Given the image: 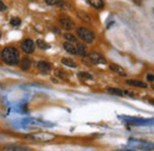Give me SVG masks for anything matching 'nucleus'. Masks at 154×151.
<instances>
[{"mask_svg": "<svg viewBox=\"0 0 154 151\" xmlns=\"http://www.w3.org/2000/svg\"><path fill=\"white\" fill-rule=\"evenodd\" d=\"M37 68L39 69V72H42V73H44V74H46V73H50L51 72V64L49 63V62H46V61H39L38 63H37Z\"/></svg>", "mask_w": 154, "mask_h": 151, "instance_id": "0eeeda50", "label": "nucleus"}, {"mask_svg": "<svg viewBox=\"0 0 154 151\" xmlns=\"http://www.w3.org/2000/svg\"><path fill=\"white\" fill-rule=\"evenodd\" d=\"M78 77L82 79V80H93V79H94L91 74L85 73V72H81V73H78Z\"/></svg>", "mask_w": 154, "mask_h": 151, "instance_id": "aec40b11", "label": "nucleus"}, {"mask_svg": "<svg viewBox=\"0 0 154 151\" xmlns=\"http://www.w3.org/2000/svg\"><path fill=\"white\" fill-rule=\"evenodd\" d=\"M20 49L25 53V54H32L36 50V44L32 39L26 38L20 43Z\"/></svg>", "mask_w": 154, "mask_h": 151, "instance_id": "39448f33", "label": "nucleus"}, {"mask_svg": "<svg viewBox=\"0 0 154 151\" xmlns=\"http://www.w3.org/2000/svg\"><path fill=\"white\" fill-rule=\"evenodd\" d=\"M149 102H151L152 105H154V99H152V100H149Z\"/></svg>", "mask_w": 154, "mask_h": 151, "instance_id": "a878e982", "label": "nucleus"}, {"mask_svg": "<svg viewBox=\"0 0 154 151\" xmlns=\"http://www.w3.org/2000/svg\"><path fill=\"white\" fill-rule=\"evenodd\" d=\"M64 39H66V42H70V43H76L77 42V37L75 35L70 34V32L64 34Z\"/></svg>", "mask_w": 154, "mask_h": 151, "instance_id": "a211bd4d", "label": "nucleus"}, {"mask_svg": "<svg viewBox=\"0 0 154 151\" xmlns=\"http://www.w3.org/2000/svg\"><path fill=\"white\" fill-rule=\"evenodd\" d=\"M76 14L79 20H82V21H84V23H87V24H90V23H91V17H90L87 12H84V11H82V10H78L76 12Z\"/></svg>", "mask_w": 154, "mask_h": 151, "instance_id": "9d476101", "label": "nucleus"}, {"mask_svg": "<svg viewBox=\"0 0 154 151\" xmlns=\"http://www.w3.org/2000/svg\"><path fill=\"white\" fill-rule=\"evenodd\" d=\"M58 2H59V0H45V4L49 6H56L58 5Z\"/></svg>", "mask_w": 154, "mask_h": 151, "instance_id": "4be33fe9", "label": "nucleus"}, {"mask_svg": "<svg viewBox=\"0 0 154 151\" xmlns=\"http://www.w3.org/2000/svg\"><path fill=\"white\" fill-rule=\"evenodd\" d=\"M147 80H148V81H154V76L151 75V74H148V75H147Z\"/></svg>", "mask_w": 154, "mask_h": 151, "instance_id": "393cba45", "label": "nucleus"}, {"mask_svg": "<svg viewBox=\"0 0 154 151\" xmlns=\"http://www.w3.org/2000/svg\"><path fill=\"white\" fill-rule=\"evenodd\" d=\"M63 48L66 53L71 54V55H77V50H76V47L74 45V43H70V42H65L63 44Z\"/></svg>", "mask_w": 154, "mask_h": 151, "instance_id": "f8f14e48", "label": "nucleus"}, {"mask_svg": "<svg viewBox=\"0 0 154 151\" xmlns=\"http://www.w3.org/2000/svg\"><path fill=\"white\" fill-rule=\"evenodd\" d=\"M19 63H20V69L24 70V72L29 70V69L31 68V66H32V61H31V58L27 56L24 57V58H21Z\"/></svg>", "mask_w": 154, "mask_h": 151, "instance_id": "6e6552de", "label": "nucleus"}, {"mask_svg": "<svg viewBox=\"0 0 154 151\" xmlns=\"http://www.w3.org/2000/svg\"><path fill=\"white\" fill-rule=\"evenodd\" d=\"M60 62H62V64L65 66V67H69V68H77V63L74 59H71V58L63 57V58L60 59Z\"/></svg>", "mask_w": 154, "mask_h": 151, "instance_id": "4468645a", "label": "nucleus"}, {"mask_svg": "<svg viewBox=\"0 0 154 151\" xmlns=\"http://www.w3.org/2000/svg\"><path fill=\"white\" fill-rule=\"evenodd\" d=\"M0 38H1V34H0Z\"/></svg>", "mask_w": 154, "mask_h": 151, "instance_id": "bb28decb", "label": "nucleus"}, {"mask_svg": "<svg viewBox=\"0 0 154 151\" xmlns=\"http://www.w3.org/2000/svg\"><path fill=\"white\" fill-rule=\"evenodd\" d=\"M58 23L62 26V29H64V30H72L75 27L74 21L71 20V18L69 16H66V14H60L58 17Z\"/></svg>", "mask_w": 154, "mask_h": 151, "instance_id": "20e7f679", "label": "nucleus"}, {"mask_svg": "<svg viewBox=\"0 0 154 151\" xmlns=\"http://www.w3.org/2000/svg\"><path fill=\"white\" fill-rule=\"evenodd\" d=\"M126 83L128 86H132V87H137V88H147V83L142 82V81H139V80H127Z\"/></svg>", "mask_w": 154, "mask_h": 151, "instance_id": "9b49d317", "label": "nucleus"}, {"mask_svg": "<svg viewBox=\"0 0 154 151\" xmlns=\"http://www.w3.org/2000/svg\"><path fill=\"white\" fill-rule=\"evenodd\" d=\"M88 2L96 10L104 8V0H88Z\"/></svg>", "mask_w": 154, "mask_h": 151, "instance_id": "2eb2a0df", "label": "nucleus"}, {"mask_svg": "<svg viewBox=\"0 0 154 151\" xmlns=\"http://www.w3.org/2000/svg\"><path fill=\"white\" fill-rule=\"evenodd\" d=\"M107 92H108L109 94L116 95V96H122V95L125 94V92H123L122 89H119V88H113V87H108V88H107Z\"/></svg>", "mask_w": 154, "mask_h": 151, "instance_id": "dca6fc26", "label": "nucleus"}, {"mask_svg": "<svg viewBox=\"0 0 154 151\" xmlns=\"http://www.w3.org/2000/svg\"><path fill=\"white\" fill-rule=\"evenodd\" d=\"M7 8V6L5 5V2H2L1 0H0V12H2V11H5Z\"/></svg>", "mask_w": 154, "mask_h": 151, "instance_id": "b1692460", "label": "nucleus"}, {"mask_svg": "<svg viewBox=\"0 0 154 151\" xmlns=\"http://www.w3.org/2000/svg\"><path fill=\"white\" fill-rule=\"evenodd\" d=\"M0 58L4 63L8 64V66H16L20 62V55L19 51L14 48V47H6L2 49Z\"/></svg>", "mask_w": 154, "mask_h": 151, "instance_id": "f257e3e1", "label": "nucleus"}, {"mask_svg": "<svg viewBox=\"0 0 154 151\" xmlns=\"http://www.w3.org/2000/svg\"><path fill=\"white\" fill-rule=\"evenodd\" d=\"M26 138H27V139H31V140H35V142H43V143H46V142L54 140V139L56 138V136L49 132H36V133L27 134Z\"/></svg>", "mask_w": 154, "mask_h": 151, "instance_id": "7ed1b4c3", "label": "nucleus"}, {"mask_svg": "<svg viewBox=\"0 0 154 151\" xmlns=\"http://www.w3.org/2000/svg\"><path fill=\"white\" fill-rule=\"evenodd\" d=\"M76 32H77V35H78V37L81 38L83 42L88 43V44L94 43V42H95V39H96L95 34H94L90 29H88V27L79 26V27H77Z\"/></svg>", "mask_w": 154, "mask_h": 151, "instance_id": "f03ea898", "label": "nucleus"}, {"mask_svg": "<svg viewBox=\"0 0 154 151\" xmlns=\"http://www.w3.org/2000/svg\"><path fill=\"white\" fill-rule=\"evenodd\" d=\"M37 47H38L39 49H42V50H46V49H49L50 48V44H48L45 40H43V39H38L37 40Z\"/></svg>", "mask_w": 154, "mask_h": 151, "instance_id": "6ab92c4d", "label": "nucleus"}, {"mask_svg": "<svg viewBox=\"0 0 154 151\" xmlns=\"http://www.w3.org/2000/svg\"><path fill=\"white\" fill-rule=\"evenodd\" d=\"M56 75H57L58 77H60V79H63V80H65V79H66L65 75H64V73H63V72H60V70H56Z\"/></svg>", "mask_w": 154, "mask_h": 151, "instance_id": "5701e85b", "label": "nucleus"}, {"mask_svg": "<svg viewBox=\"0 0 154 151\" xmlns=\"http://www.w3.org/2000/svg\"><path fill=\"white\" fill-rule=\"evenodd\" d=\"M77 50V55H81V56H85L87 55V47L82 43H78L76 47Z\"/></svg>", "mask_w": 154, "mask_h": 151, "instance_id": "f3484780", "label": "nucleus"}, {"mask_svg": "<svg viewBox=\"0 0 154 151\" xmlns=\"http://www.w3.org/2000/svg\"><path fill=\"white\" fill-rule=\"evenodd\" d=\"M110 69H112V72H114V73H116V74H119V75H121V76L127 75V73L125 72V69H123L121 66H119V64L112 63V64H110Z\"/></svg>", "mask_w": 154, "mask_h": 151, "instance_id": "ddd939ff", "label": "nucleus"}, {"mask_svg": "<svg viewBox=\"0 0 154 151\" xmlns=\"http://www.w3.org/2000/svg\"><path fill=\"white\" fill-rule=\"evenodd\" d=\"M88 58L94 64H106L107 63V59L104 58V56H102L101 54H98L96 51H93V53L88 54Z\"/></svg>", "mask_w": 154, "mask_h": 151, "instance_id": "423d86ee", "label": "nucleus"}, {"mask_svg": "<svg viewBox=\"0 0 154 151\" xmlns=\"http://www.w3.org/2000/svg\"><path fill=\"white\" fill-rule=\"evenodd\" d=\"M20 24H21L20 18H12L11 19V25H12V26H19Z\"/></svg>", "mask_w": 154, "mask_h": 151, "instance_id": "412c9836", "label": "nucleus"}, {"mask_svg": "<svg viewBox=\"0 0 154 151\" xmlns=\"http://www.w3.org/2000/svg\"><path fill=\"white\" fill-rule=\"evenodd\" d=\"M4 151H32L31 149L23 146V145H17V144H11L7 145L6 148H4Z\"/></svg>", "mask_w": 154, "mask_h": 151, "instance_id": "1a4fd4ad", "label": "nucleus"}]
</instances>
